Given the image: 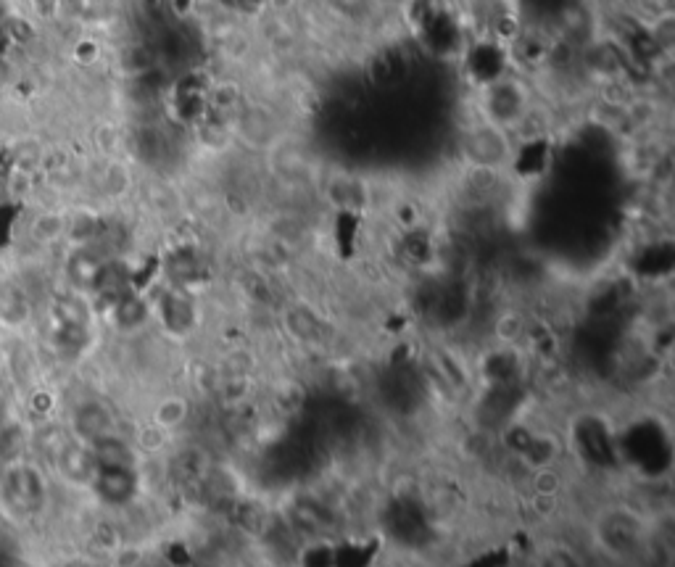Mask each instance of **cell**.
<instances>
[{"mask_svg":"<svg viewBox=\"0 0 675 567\" xmlns=\"http://www.w3.org/2000/svg\"><path fill=\"white\" fill-rule=\"evenodd\" d=\"M594 544L604 557L625 567H670L673 549L654 523H649L636 509L612 504L596 512L591 523Z\"/></svg>","mask_w":675,"mask_h":567,"instance_id":"cell-1","label":"cell"},{"mask_svg":"<svg viewBox=\"0 0 675 567\" xmlns=\"http://www.w3.org/2000/svg\"><path fill=\"white\" fill-rule=\"evenodd\" d=\"M45 499V483L35 467L14 462L0 475V504L8 515L30 517L35 515Z\"/></svg>","mask_w":675,"mask_h":567,"instance_id":"cell-2","label":"cell"},{"mask_svg":"<svg viewBox=\"0 0 675 567\" xmlns=\"http://www.w3.org/2000/svg\"><path fill=\"white\" fill-rule=\"evenodd\" d=\"M3 30H6V35L14 40V43H27L32 37V30L30 24L24 22V19H19V16H8L6 22H3Z\"/></svg>","mask_w":675,"mask_h":567,"instance_id":"cell-3","label":"cell"},{"mask_svg":"<svg viewBox=\"0 0 675 567\" xmlns=\"http://www.w3.org/2000/svg\"><path fill=\"white\" fill-rule=\"evenodd\" d=\"M8 82H11V66H8V61L0 56V90L8 88Z\"/></svg>","mask_w":675,"mask_h":567,"instance_id":"cell-4","label":"cell"}]
</instances>
